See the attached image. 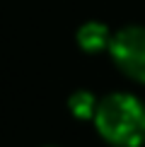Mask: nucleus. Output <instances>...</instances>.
I'll use <instances>...</instances> for the list:
<instances>
[{"instance_id": "2", "label": "nucleus", "mask_w": 145, "mask_h": 147, "mask_svg": "<svg viewBox=\"0 0 145 147\" xmlns=\"http://www.w3.org/2000/svg\"><path fill=\"white\" fill-rule=\"evenodd\" d=\"M114 63L128 77L145 82V29L143 27H126L111 39L109 46Z\"/></svg>"}, {"instance_id": "4", "label": "nucleus", "mask_w": 145, "mask_h": 147, "mask_svg": "<svg viewBox=\"0 0 145 147\" xmlns=\"http://www.w3.org/2000/svg\"><path fill=\"white\" fill-rule=\"evenodd\" d=\"M68 106H70V113L75 116V118L89 121V118H94L97 106H99V104H97L94 94H89V92H75V94L70 96Z\"/></svg>"}, {"instance_id": "1", "label": "nucleus", "mask_w": 145, "mask_h": 147, "mask_svg": "<svg viewBox=\"0 0 145 147\" xmlns=\"http://www.w3.org/2000/svg\"><path fill=\"white\" fill-rule=\"evenodd\" d=\"M94 125L114 147H140L145 142V106L133 94H109L97 106Z\"/></svg>"}, {"instance_id": "3", "label": "nucleus", "mask_w": 145, "mask_h": 147, "mask_svg": "<svg viewBox=\"0 0 145 147\" xmlns=\"http://www.w3.org/2000/svg\"><path fill=\"white\" fill-rule=\"evenodd\" d=\"M77 44L87 53H99L111 46V34L102 22H87L77 32Z\"/></svg>"}]
</instances>
